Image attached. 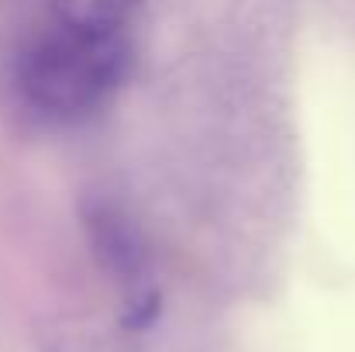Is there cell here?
Segmentation results:
<instances>
[{"mask_svg": "<svg viewBox=\"0 0 355 352\" xmlns=\"http://www.w3.org/2000/svg\"><path fill=\"white\" fill-rule=\"evenodd\" d=\"M128 59L121 31L94 35L55 24L21 49L14 83L31 115L73 124L114 97L128 76Z\"/></svg>", "mask_w": 355, "mask_h": 352, "instance_id": "1", "label": "cell"}, {"mask_svg": "<svg viewBox=\"0 0 355 352\" xmlns=\"http://www.w3.org/2000/svg\"><path fill=\"white\" fill-rule=\"evenodd\" d=\"M83 232L97 266L121 287L128 325H148L159 311V290L148 269V245L128 211L111 197H87L80 204Z\"/></svg>", "mask_w": 355, "mask_h": 352, "instance_id": "2", "label": "cell"}, {"mask_svg": "<svg viewBox=\"0 0 355 352\" xmlns=\"http://www.w3.org/2000/svg\"><path fill=\"white\" fill-rule=\"evenodd\" d=\"M49 7H52L55 24L62 28L107 35L124 28L135 0H49Z\"/></svg>", "mask_w": 355, "mask_h": 352, "instance_id": "3", "label": "cell"}]
</instances>
